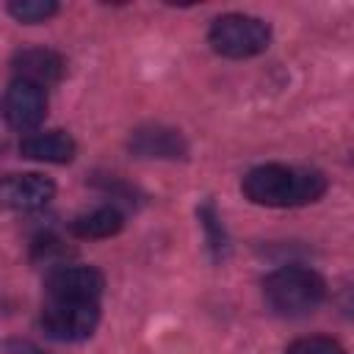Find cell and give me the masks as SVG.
<instances>
[{
  "instance_id": "1",
  "label": "cell",
  "mask_w": 354,
  "mask_h": 354,
  "mask_svg": "<svg viewBox=\"0 0 354 354\" xmlns=\"http://www.w3.org/2000/svg\"><path fill=\"white\" fill-rule=\"evenodd\" d=\"M326 177L315 169L263 163L243 177L241 191L249 202L263 207H301L318 202L326 194Z\"/></svg>"
},
{
  "instance_id": "2",
  "label": "cell",
  "mask_w": 354,
  "mask_h": 354,
  "mask_svg": "<svg viewBox=\"0 0 354 354\" xmlns=\"http://www.w3.org/2000/svg\"><path fill=\"white\" fill-rule=\"evenodd\" d=\"M263 296L277 315L299 318L321 307L326 299V282L313 268L282 266L263 279Z\"/></svg>"
},
{
  "instance_id": "3",
  "label": "cell",
  "mask_w": 354,
  "mask_h": 354,
  "mask_svg": "<svg viewBox=\"0 0 354 354\" xmlns=\"http://www.w3.org/2000/svg\"><path fill=\"white\" fill-rule=\"evenodd\" d=\"M213 53L224 58H252L260 55L271 41V28L266 19L252 14H221L207 30Z\"/></svg>"
},
{
  "instance_id": "4",
  "label": "cell",
  "mask_w": 354,
  "mask_h": 354,
  "mask_svg": "<svg viewBox=\"0 0 354 354\" xmlns=\"http://www.w3.org/2000/svg\"><path fill=\"white\" fill-rule=\"evenodd\" d=\"M39 324L47 337L58 343H77L94 335L100 324V304L97 301H61L47 299L39 315Z\"/></svg>"
},
{
  "instance_id": "5",
  "label": "cell",
  "mask_w": 354,
  "mask_h": 354,
  "mask_svg": "<svg viewBox=\"0 0 354 354\" xmlns=\"http://www.w3.org/2000/svg\"><path fill=\"white\" fill-rule=\"evenodd\" d=\"M0 113L14 130H36L47 116V88L14 77L0 100Z\"/></svg>"
},
{
  "instance_id": "6",
  "label": "cell",
  "mask_w": 354,
  "mask_h": 354,
  "mask_svg": "<svg viewBox=\"0 0 354 354\" xmlns=\"http://www.w3.org/2000/svg\"><path fill=\"white\" fill-rule=\"evenodd\" d=\"M105 288V277L94 266H55L44 277L47 299L61 301H97Z\"/></svg>"
},
{
  "instance_id": "7",
  "label": "cell",
  "mask_w": 354,
  "mask_h": 354,
  "mask_svg": "<svg viewBox=\"0 0 354 354\" xmlns=\"http://www.w3.org/2000/svg\"><path fill=\"white\" fill-rule=\"evenodd\" d=\"M55 196V183L36 171L0 177V205L17 213H33Z\"/></svg>"
},
{
  "instance_id": "8",
  "label": "cell",
  "mask_w": 354,
  "mask_h": 354,
  "mask_svg": "<svg viewBox=\"0 0 354 354\" xmlns=\"http://www.w3.org/2000/svg\"><path fill=\"white\" fill-rule=\"evenodd\" d=\"M11 69L19 80H30L41 88L58 83L66 72V64L64 58L55 53V50H47V47H25L19 50L14 58H11Z\"/></svg>"
},
{
  "instance_id": "9",
  "label": "cell",
  "mask_w": 354,
  "mask_h": 354,
  "mask_svg": "<svg viewBox=\"0 0 354 354\" xmlns=\"http://www.w3.org/2000/svg\"><path fill=\"white\" fill-rule=\"evenodd\" d=\"M127 147L138 158H166V160L185 158V152H188L183 133L174 127H163V124H144V127L133 130Z\"/></svg>"
},
{
  "instance_id": "10",
  "label": "cell",
  "mask_w": 354,
  "mask_h": 354,
  "mask_svg": "<svg viewBox=\"0 0 354 354\" xmlns=\"http://www.w3.org/2000/svg\"><path fill=\"white\" fill-rule=\"evenodd\" d=\"M75 152H77V144L64 130L30 133L19 141V155L28 160H41V163H69Z\"/></svg>"
},
{
  "instance_id": "11",
  "label": "cell",
  "mask_w": 354,
  "mask_h": 354,
  "mask_svg": "<svg viewBox=\"0 0 354 354\" xmlns=\"http://www.w3.org/2000/svg\"><path fill=\"white\" fill-rule=\"evenodd\" d=\"M122 227H124V216H122L116 207H111V205L94 207V210H88V213H80V216H75L72 224H69L72 235H77V238H83V241H86V238H88V241H94V238H111V235H116Z\"/></svg>"
},
{
  "instance_id": "12",
  "label": "cell",
  "mask_w": 354,
  "mask_h": 354,
  "mask_svg": "<svg viewBox=\"0 0 354 354\" xmlns=\"http://www.w3.org/2000/svg\"><path fill=\"white\" fill-rule=\"evenodd\" d=\"M6 8L17 22H28V25L47 22L50 17L58 14V3L53 0H11Z\"/></svg>"
},
{
  "instance_id": "13",
  "label": "cell",
  "mask_w": 354,
  "mask_h": 354,
  "mask_svg": "<svg viewBox=\"0 0 354 354\" xmlns=\"http://www.w3.org/2000/svg\"><path fill=\"white\" fill-rule=\"evenodd\" d=\"M199 221H202V227L207 230V246H210L213 257H216V260L224 257V254H227V235H224V227H221V221H218V216H216V210H213L210 202H205V205L199 207Z\"/></svg>"
},
{
  "instance_id": "14",
  "label": "cell",
  "mask_w": 354,
  "mask_h": 354,
  "mask_svg": "<svg viewBox=\"0 0 354 354\" xmlns=\"http://www.w3.org/2000/svg\"><path fill=\"white\" fill-rule=\"evenodd\" d=\"M285 354H346V348L326 335H310V337L293 340Z\"/></svg>"
},
{
  "instance_id": "15",
  "label": "cell",
  "mask_w": 354,
  "mask_h": 354,
  "mask_svg": "<svg viewBox=\"0 0 354 354\" xmlns=\"http://www.w3.org/2000/svg\"><path fill=\"white\" fill-rule=\"evenodd\" d=\"M6 354H44V351H41V348H36L33 343L11 340V343H6Z\"/></svg>"
}]
</instances>
